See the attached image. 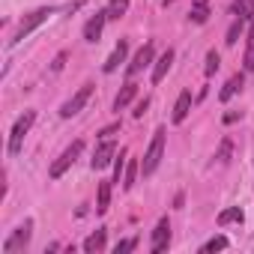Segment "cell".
<instances>
[{
  "label": "cell",
  "mask_w": 254,
  "mask_h": 254,
  "mask_svg": "<svg viewBox=\"0 0 254 254\" xmlns=\"http://www.w3.org/2000/svg\"><path fill=\"white\" fill-rule=\"evenodd\" d=\"M162 156H165V129H156V135H153V141H150V147H147V153L141 159V174L150 177L159 168Z\"/></svg>",
  "instance_id": "6da1fadb"
},
{
  "label": "cell",
  "mask_w": 254,
  "mask_h": 254,
  "mask_svg": "<svg viewBox=\"0 0 254 254\" xmlns=\"http://www.w3.org/2000/svg\"><path fill=\"white\" fill-rule=\"evenodd\" d=\"M33 123H36V111H24V114L15 120L12 135H9V156H18V153H21L24 138H27V132H30V126H33Z\"/></svg>",
  "instance_id": "7a4b0ae2"
},
{
  "label": "cell",
  "mask_w": 254,
  "mask_h": 254,
  "mask_svg": "<svg viewBox=\"0 0 254 254\" xmlns=\"http://www.w3.org/2000/svg\"><path fill=\"white\" fill-rule=\"evenodd\" d=\"M81 153H84V141H72V144H69V147L60 153V159L51 165L48 177H51V180H60V177H63V174H66V171H69V168L78 162V156H81Z\"/></svg>",
  "instance_id": "3957f363"
},
{
  "label": "cell",
  "mask_w": 254,
  "mask_h": 254,
  "mask_svg": "<svg viewBox=\"0 0 254 254\" xmlns=\"http://www.w3.org/2000/svg\"><path fill=\"white\" fill-rule=\"evenodd\" d=\"M51 15H54V9H51V6H45V9H36V12L24 15V18H21V24H18V30H15V36H12V45H15V42H21L24 36H30V33H33L39 24H45Z\"/></svg>",
  "instance_id": "277c9868"
},
{
  "label": "cell",
  "mask_w": 254,
  "mask_h": 254,
  "mask_svg": "<svg viewBox=\"0 0 254 254\" xmlns=\"http://www.w3.org/2000/svg\"><path fill=\"white\" fill-rule=\"evenodd\" d=\"M30 236H33V221L27 218V221H24V224H18V227H15V233L3 242V254H12V251L24 248V245L30 242Z\"/></svg>",
  "instance_id": "5b68a950"
},
{
  "label": "cell",
  "mask_w": 254,
  "mask_h": 254,
  "mask_svg": "<svg viewBox=\"0 0 254 254\" xmlns=\"http://www.w3.org/2000/svg\"><path fill=\"white\" fill-rule=\"evenodd\" d=\"M90 96H93V84H84V87H81V90H78V93H75L69 102H63V108H60V117H63V120L75 117V114H78V111L87 105V99H90Z\"/></svg>",
  "instance_id": "8992f818"
},
{
  "label": "cell",
  "mask_w": 254,
  "mask_h": 254,
  "mask_svg": "<svg viewBox=\"0 0 254 254\" xmlns=\"http://www.w3.org/2000/svg\"><path fill=\"white\" fill-rule=\"evenodd\" d=\"M150 63H156V45H153V42H147V45L135 54V60L129 63V69H126V75L135 78V75H138V72H144Z\"/></svg>",
  "instance_id": "52a82bcc"
},
{
  "label": "cell",
  "mask_w": 254,
  "mask_h": 254,
  "mask_svg": "<svg viewBox=\"0 0 254 254\" xmlns=\"http://www.w3.org/2000/svg\"><path fill=\"white\" fill-rule=\"evenodd\" d=\"M168 245H171V221H168V218H159V224H156V230H153L150 251L159 254V251H165Z\"/></svg>",
  "instance_id": "ba28073f"
},
{
  "label": "cell",
  "mask_w": 254,
  "mask_h": 254,
  "mask_svg": "<svg viewBox=\"0 0 254 254\" xmlns=\"http://www.w3.org/2000/svg\"><path fill=\"white\" fill-rule=\"evenodd\" d=\"M126 54H129V42L120 39V42L114 45V51H111V57L105 60V66H102V69H105L108 75H111V72H117V69H120V63H126Z\"/></svg>",
  "instance_id": "9c48e42d"
},
{
  "label": "cell",
  "mask_w": 254,
  "mask_h": 254,
  "mask_svg": "<svg viewBox=\"0 0 254 254\" xmlns=\"http://www.w3.org/2000/svg\"><path fill=\"white\" fill-rule=\"evenodd\" d=\"M105 21H108V12H105V9H102V12H96V15L84 24V39H87V42H99Z\"/></svg>",
  "instance_id": "30bf717a"
},
{
  "label": "cell",
  "mask_w": 254,
  "mask_h": 254,
  "mask_svg": "<svg viewBox=\"0 0 254 254\" xmlns=\"http://www.w3.org/2000/svg\"><path fill=\"white\" fill-rule=\"evenodd\" d=\"M114 156H117V144L105 138V141L99 144V150L93 153V171H96V168H105V165H111V159H114Z\"/></svg>",
  "instance_id": "8fae6325"
},
{
  "label": "cell",
  "mask_w": 254,
  "mask_h": 254,
  "mask_svg": "<svg viewBox=\"0 0 254 254\" xmlns=\"http://www.w3.org/2000/svg\"><path fill=\"white\" fill-rule=\"evenodd\" d=\"M189 111H191V90H183L180 99H177V105H174L171 120H174V123H183V120L189 117Z\"/></svg>",
  "instance_id": "7c38bea8"
},
{
  "label": "cell",
  "mask_w": 254,
  "mask_h": 254,
  "mask_svg": "<svg viewBox=\"0 0 254 254\" xmlns=\"http://www.w3.org/2000/svg\"><path fill=\"white\" fill-rule=\"evenodd\" d=\"M135 96H138V84H135V81L123 84V90H120V93H117V99H114V111H123V108L129 105Z\"/></svg>",
  "instance_id": "4fadbf2b"
},
{
  "label": "cell",
  "mask_w": 254,
  "mask_h": 254,
  "mask_svg": "<svg viewBox=\"0 0 254 254\" xmlns=\"http://www.w3.org/2000/svg\"><path fill=\"white\" fill-rule=\"evenodd\" d=\"M230 15L242 18V21H251L254 18V0H233V3H230Z\"/></svg>",
  "instance_id": "5bb4252c"
},
{
  "label": "cell",
  "mask_w": 254,
  "mask_h": 254,
  "mask_svg": "<svg viewBox=\"0 0 254 254\" xmlns=\"http://www.w3.org/2000/svg\"><path fill=\"white\" fill-rule=\"evenodd\" d=\"M171 63H174V48H168L159 60H156V66H153V84H159L165 75H168V69H171Z\"/></svg>",
  "instance_id": "9a60e30c"
},
{
  "label": "cell",
  "mask_w": 254,
  "mask_h": 254,
  "mask_svg": "<svg viewBox=\"0 0 254 254\" xmlns=\"http://www.w3.org/2000/svg\"><path fill=\"white\" fill-rule=\"evenodd\" d=\"M242 84H245V78H242L239 72H236V75H230V78H227V84L221 87L218 99H221V102H230V99H233V96H236V93L242 90Z\"/></svg>",
  "instance_id": "2e32d148"
},
{
  "label": "cell",
  "mask_w": 254,
  "mask_h": 254,
  "mask_svg": "<svg viewBox=\"0 0 254 254\" xmlns=\"http://www.w3.org/2000/svg\"><path fill=\"white\" fill-rule=\"evenodd\" d=\"M105 236H108V230H105V227H99L96 233H90V236L84 239V251H87V254L102 251V248H105Z\"/></svg>",
  "instance_id": "e0dca14e"
},
{
  "label": "cell",
  "mask_w": 254,
  "mask_h": 254,
  "mask_svg": "<svg viewBox=\"0 0 254 254\" xmlns=\"http://www.w3.org/2000/svg\"><path fill=\"white\" fill-rule=\"evenodd\" d=\"M108 206H111V180H102L99 183V197H96V212L102 215V212H108Z\"/></svg>",
  "instance_id": "ac0fdd59"
},
{
  "label": "cell",
  "mask_w": 254,
  "mask_h": 254,
  "mask_svg": "<svg viewBox=\"0 0 254 254\" xmlns=\"http://www.w3.org/2000/svg\"><path fill=\"white\" fill-rule=\"evenodd\" d=\"M189 21H194V24H206L209 21V3H206V0H197V3L191 6Z\"/></svg>",
  "instance_id": "d6986e66"
},
{
  "label": "cell",
  "mask_w": 254,
  "mask_h": 254,
  "mask_svg": "<svg viewBox=\"0 0 254 254\" xmlns=\"http://www.w3.org/2000/svg\"><path fill=\"white\" fill-rule=\"evenodd\" d=\"M242 218H245V215H242V209H239V206H230V209L218 212V224H221V227H224V224H233V221H236V224H242Z\"/></svg>",
  "instance_id": "ffe728a7"
},
{
  "label": "cell",
  "mask_w": 254,
  "mask_h": 254,
  "mask_svg": "<svg viewBox=\"0 0 254 254\" xmlns=\"http://www.w3.org/2000/svg\"><path fill=\"white\" fill-rule=\"evenodd\" d=\"M245 69L254 72V18L248 24V45H245Z\"/></svg>",
  "instance_id": "44dd1931"
},
{
  "label": "cell",
  "mask_w": 254,
  "mask_h": 254,
  "mask_svg": "<svg viewBox=\"0 0 254 254\" xmlns=\"http://www.w3.org/2000/svg\"><path fill=\"white\" fill-rule=\"evenodd\" d=\"M138 171H141V162H129L126 165V174H123V189H132L135 186V177H138Z\"/></svg>",
  "instance_id": "7402d4cb"
},
{
  "label": "cell",
  "mask_w": 254,
  "mask_h": 254,
  "mask_svg": "<svg viewBox=\"0 0 254 254\" xmlns=\"http://www.w3.org/2000/svg\"><path fill=\"white\" fill-rule=\"evenodd\" d=\"M242 27H245V21H242V18H233V24H230V30H227V39H224V42H227V45H236V39L242 36Z\"/></svg>",
  "instance_id": "603a6c76"
},
{
  "label": "cell",
  "mask_w": 254,
  "mask_h": 254,
  "mask_svg": "<svg viewBox=\"0 0 254 254\" xmlns=\"http://www.w3.org/2000/svg\"><path fill=\"white\" fill-rule=\"evenodd\" d=\"M126 9H129V3H126V0H111V6H108L105 12H108V18H120Z\"/></svg>",
  "instance_id": "cb8c5ba5"
},
{
  "label": "cell",
  "mask_w": 254,
  "mask_h": 254,
  "mask_svg": "<svg viewBox=\"0 0 254 254\" xmlns=\"http://www.w3.org/2000/svg\"><path fill=\"white\" fill-rule=\"evenodd\" d=\"M221 248H227V236H212L209 242H203L200 251H221Z\"/></svg>",
  "instance_id": "d4e9b609"
},
{
  "label": "cell",
  "mask_w": 254,
  "mask_h": 254,
  "mask_svg": "<svg viewBox=\"0 0 254 254\" xmlns=\"http://www.w3.org/2000/svg\"><path fill=\"white\" fill-rule=\"evenodd\" d=\"M218 66H221L218 51H209V54H206V75H215V72H218Z\"/></svg>",
  "instance_id": "484cf974"
},
{
  "label": "cell",
  "mask_w": 254,
  "mask_h": 254,
  "mask_svg": "<svg viewBox=\"0 0 254 254\" xmlns=\"http://www.w3.org/2000/svg\"><path fill=\"white\" fill-rule=\"evenodd\" d=\"M230 153H233V144H230V138H224L221 147H218V153H215V162H227Z\"/></svg>",
  "instance_id": "4316f807"
},
{
  "label": "cell",
  "mask_w": 254,
  "mask_h": 254,
  "mask_svg": "<svg viewBox=\"0 0 254 254\" xmlns=\"http://www.w3.org/2000/svg\"><path fill=\"white\" fill-rule=\"evenodd\" d=\"M135 248H138V239L132 236V239H123V242H117L114 254H129V251H135Z\"/></svg>",
  "instance_id": "83f0119b"
},
{
  "label": "cell",
  "mask_w": 254,
  "mask_h": 254,
  "mask_svg": "<svg viewBox=\"0 0 254 254\" xmlns=\"http://www.w3.org/2000/svg\"><path fill=\"white\" fill-rule=\"evenodd\" d=\"M126 165H129V162H126V150H120V159L114 162V183H120V177H123Z\"/></svg>",
  "instance_id": "f1b7e54d"
},
{
  "label": "cell",
  "mask_w": 254,
  "mask_h": 254,
  "mask_svg": "<svg viewBox=\"0 0 254 254\" xmlns=\"http://www.w3.org/2000/svg\"><path fill=\"white\" fill-rule=\"evenodd\" d=\"M66 57H69V51H60V54L54 57V63H51V69H54V72H60V69L66 66Z\"/></svg>",
  "instance_id": "f546056e"
},
{
  "label": "cell",
  "mask_w": 254,
  "mask_h": 254,
  "mask_svg": "<svg viewBox=\"0 0 254 254\" xmlns=\"http://www.w3.org/2000/svg\"><path fill=\"white\" fill-rule=\"evenodd\" d=\"M147 108H150V99L144 96V99H141V102L135 105V117H144V114H147Z\"/></svg>",
  "instance_id": "4dcf8cb0"
},
{
  "label": "cell",
  "mask_w": 254,
  "mask_h": 254,
  "mask_svg": "<svg viewBox=\"0 0 254 254\" xmlns=\"http://www.w3.org/2000/svg\"><path fill=\"white\" fill-rule=\"evenodd\" d=\"M117 129H120V123H114V126H108V129H102V132H99V138H111Z\"/></svg>",
  "instance_id": "1f68e13d"
},
{
  "label": "cell",
  "mask_w": 254,
  "mask_h": 254,
  "mask_svg": "<svg viewBox=\"0 0 254 254\" xmlns=\"http://www.w3.org/2000/svg\"><path fill=\"white\" fill-rule=\"evenodd\" d=\"M239 120V114L236 111H230V114H224V123H236Z\"/></svg>",
  "instance_id": "d6a6232c"
},
{
  "label": "cell",
  "mask_w": 254,
  "mask_h": 254,
  "mask_svg": "<svg viewBox=\"0 0 254 254\" xmlns=\"http://www.w3.org/2000/svg\"><path fill=\"white\" fill-rule=\"evenodd\" d=\"M171 3H177V0H165V6H171Z\"/></svg>",
  "instance_id": "836d02e7"
}]
</instances>
